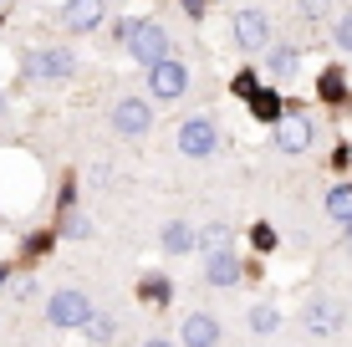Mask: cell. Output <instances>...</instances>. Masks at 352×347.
<instances>
[{"instance_id": "obj_1", "label": "cell", "mask_w": 352, "mask_h": 347, "mask_svg": "<svg viewBox=\"0 0 352 347\" xmlns=\"http://www.w3.org/2000/svg\"><path fill=\"white\" fill-rule=\"evenodd\" d=\"M311 143H317V128H311V117L301 113V107H286V113L271 123V148H276V153H286V159L307 153Z\"/></svg>"}, {"instance_id": "obj_2", "label": "cell", "mask_w": 352, "mask_h": 347, "mask_svg": "<svg viewBox=\"0 0 352 347\" xmlns=\"http://www.w3.org/2000/svg\"><path fill=\"white\" fill-rule=\"evenodd\" d=\"M72 71H77V52L72 46H36V52H26L31 82H72Z\"/></svg>"}, {"instance_id": "obj_3", "label": "cell", "mask_w": 352, "mask_h": 347, "mask_svg": "<svg viewBox=\"0 0 352 347\" xmlns=\"http://www.w3.org/2000/svg\"><path fill=\"white\" fill-rule=\"evenodd\" d=\"M143 77H148V98L153 102H179L189 92V67L179 62V56H164V62L143 67Z\"/></svg>"}, {"instance_id": "obj_4", "label": "cell", "mask_w": 352, "mask_h": 347, "mask_svg": "<svg viewBox=\"0 0 352 347\" xmlns=\"http://www.w3.org/2000/svg\"><path fill=\"white\" fill-rule=\"evenodd\" d=\"M87 317H92V302H87V291H77V286L46 296V322H52L56 332H82Z\"/></svg>"}, {"instance_id": "obj_5", "label": "cell", "mask_w": 352, "mask_h": 347, "mask_svg": "<svg viewBox=\"0 0 352 347\" xmlns=\"http://www.w3.org/2000/svg\"><path fill=\"white\" fill-rule=\"evenodd\" d=\"M230 41H235V52H265V46H271V16H265L261 5L235 10V21H230Z\"/></svg>"}, {"instance_id": "obj_6", "label": "cell", "mask_w": 352, "mask_h": 347, "mask_svg": "<svg viewBox=\"0 0 352 347\" xmlns=\"http://www.w3.org/2000/svg\"><path fill=\"white\" fill-rule=\"evenodd\" d=\"M128 56L138 67H153V62H164L168 56V31L159 26V21H133V31H128Z\"/></svg>"}, {"instance_id": "obj_7", "label": "cell", "mask_w": 352, "mask_h": 347, "mask_svg": "<svg viewBox=\"0 0 352 347\" xmlns=\"http://www.w3.org/2000/svg\"><path fill=\"white\" fill-rule=\"evenodd\" d=\"M107 123H113V133H123V138H143L153 128V102L148 98H118L113 113H107Z\"/></svg>"}, {"instance_id": "obj_8", "label": "cell", "mask_w": 352, "mask_h": 347, "mask_svg": "<svg viewBox=\"0 0 352 347\" xmlns=\"http://www.w3.org/2000/svg\"><path fill=\"white\" fill-rule=\"evenodd\" d=\"M214 148H220L214 117H184V123H179V153H184V159H210Z\"/></svg>"}, {"instance_id": "obj_9", "label": "cell", "mask_w": 352, "mask_h": 347, "mask_svg": "<svg viewBox=\"0 0 352 347\" xmlns=\"http://www.w3.org/2000/svg\"><path fill=\"white\" fill-rule=\"evenodd\" d=\"M240 276H245V260L235 256V245H225V250H204V281H210V286L230 291V286H240Z\"/></svg>"}, {"instance_id": "obj_10", "label": "cell", "mask_w": 352, "mask_h": 347, "mask_svg": "<svg viewBox=\"0 0 352 347\" xmlns=\"http://www.w3.org/2000/svg\"><path fill=\"white\" fill-rule=\"evenodd\" d=\"M102 21H107V0H67V5H62V26L72 36L102 31Z\"/></svg>"}, {"instance_id": "obj_11", "label": "cell", "mask_w": 352, "mask_h": 347, "mask_svg": "<svg viewBox=\"0 0 352 347\" xmlns=\"http://www.w3.org/2000/svg\"><path fill=\"white\" fill-rule=\"evenodd\" d=\"M179 347H220V322L210 312H189L179 322Z\"/></svg>"}, {"instance_id": "obj_12", "label": "cell", "mask_w": 352, "mask_h": 347, "mask_svg": "<svg viewBox=\"0 0 352 347\" xmlns=\"http://www.w3.org/2000/svg\"><path fill=\"white\" fill-rule=\"evenodd\" d=\"M265 71H271V82L281 87V82H291L301 71V52L286 46V41H271V46H265Z\"/></svg>"}, {"instance_id": "obj_13", "label": "cell", "mask_w": 352, "mask_h": 347, "mask_svg": "<svg viewBox=\"0 0 352 347\" xmlns=\"http://www.w3.org/2000/svg\"><path fill=\"white\" fill-rule=\"evenodd\" d=\"M159 245H164V256H189V250H199V230H194L189 220H168Z\"/></svg>"}, {"instance_id": "obj_14", "label": "cell", "mask_w": 352, "mask_h": 347, "mask_svg": "<svg viewBox=\"0 0 352 347\" xmlns=\"http://www.w3.org/2000/svg\"><path fill=\"white\" fill-rule=\"evenodd\" d=\"M337 327H342V306L337 302H311L307 306V332L311 337H332Z\"/></svg>"}, {"instance_id": "obj_15", "label": "cell", "mask_w": 352, "mask_h": 347, "mask_svg": "<svg viewBox=\"0 0 352 347\" xmlns=\"http://www.w3.org/2000/svg\"><path fill=\"white\" fill-rule=\"evenodd\" d=\"M245 107H250V117H256V123H276V117L286 113V102H281V92H276V82L271 87H256L245 98Z\"/></svg>"}, {"instance_id": "obj_16", "label": "cell", "mask_w": 352, "mask_h": 347, "mask_svg": "<svg viewBox=\"0 0 352 347\" xmlns=\"http://www.w3.org/2000/svg\"><path fill=\"white\" fill-rule=\"evenodd\" d=\"M82 332H87V342H97V347H107V342L118 337V317H107V312H97V306H92V317L82 322Z\"/></svg>"}, {"instance_id": "obj_17", "label": "cell", "mask_w": 352, "mask_h": 347, "mask_svg": "<svg viewBox=\"0 0 352 347\" xmlns=\"http://www.w3.org/2000/svg\"><path fill=\"white\" fill-rule=\"evenodd\" d=\"M317 98H322V102H342V98H347V77H342V67H327L322 77H317Z\"/></svg>"}, {"instance_id": "obj_18", "label": "cell", "mask_w": 352, "mask_h": 347, "mask_svg": "<svg viewBox=\"0 0 352 347\" xmlns=\"http://www.w3.org/2000/svg\"><path fill=\"white\" fill-rule=\"evenodd\" d=\"M225 245H235V230H230L225 220H210L199 230V256H204V250H225Z\"/></svg>"}, {"instance_id": "obj_19", "label": "cell", "mask_w": 352, "mask_h": 347, "mask_svg": "<svg viewBox=\"0 0 352 347\" xmlns=\"http://www.w3.org/2000/svg\"><path fill=\"white\" fill-rule=\"evenodd\" d=\"M245 322H250V332H256V337H271V332L281 327V312H276L271 302H261V306H250V317H245Z\"/></svg>"}, {"instance_id": "obj_20", "label": "cell", "mask_w": 352, "mask_h": 347, "mask_svg": "<svg viewBox=\"0 0 352 347\" xmlns=\"http://www.w3.org/2000/svg\"><path fill=\"white\" fill-rule=\"evenodd\" d=\"M322 210L332 214V220H347V214H352V184H332L327 199H322Z\"/></svg>"}, {"instance_id": "obj_21", "label": "cell", "mask_w": 352, "mask_h": 347, "mask_svg": "<svg viewBox=\"0 0 352 347\" xmlns=\"http://www.w3.org/2000/svg\"><path fill=\"white\" fill-rule=\"evenodd\" d=\"M62 235H67V240H92V220L72 205V210L62 214Z\"/></svg>"}, {"instance_id": "obj_22", "label": "cell", "mask_w": 352, "mask_h": 347, "mask_svg": "<svg viewBox=\"0 0 352 347\" xmlns=\"http://www.w3.org/2000/svg\"><path fill=\"white\" fill-rule=\"evenodd\" d=\"M138 291H143V302L164 306L168 296H174V286H168V276H143V286H138Z\"/></svg>"}, {"instance_id": "obj_23", "label": "cell", "mask_w": 352, "mask_h": 347, "mask_svg": "<svg viewBox=\"0 0 352 347\" xmlns=\"http://www.w3.org/2000/svg\"><path fill=\"white\" fill-rule=\"evenodd\" d=\"M256 87H261V82H256V71H250V67H240L235 77H230V92H235L240 102H245V98H250V92H256Z\"/></svg>"}, {"instance_id": "obj_24", "label": "cell", "mask_w": 352, "mask_h": 347, "mask_svg": "<svg viewBox=\"0 0 352 347\" xmlns=\"http://www.w3.org/2000/svg\"><path fill=\"white\" fill-rule=\"evenodd\" d=\"M332 41H337V52H347V56H352V10H342V16H337Z\"/></svg>"}, {"instance_id": "obj_25", "label": "cell", "mask_w": 352, "mask_h": 347, "mask_svg": "<svg viewBox=\"0 0 352 347\" xmlns=\"http://www.w3.org/2000/svg\"><path fill=\"white\" fill-rule=\"evenodd\" d=\"M250 245H256V250H271V245H276V225H265V220L250 225Z\"/></svg>"}, {"instance_id": "obj_26", "label": "cell", "mask_w": 352, "mask_h": 347, "mask_svg": "<svg viewBox=\"0 0 352 347\" xmlns=\"http://www.w3.org/2000/svg\"><path fill=\"white\" fill-rule=\"evenodd\" d=\"M296 10H301L307 21H322L327 10H332V0H296Z\"/></svg>"}, {"instance_id": "obj_27", "label": "cell", "mask_w": 352, "mask_h": 347, "mask_svg": "<svg viewBox=\"0 0 352 347\" xmlns=\"http://www.w3.org/2000/svg\"><path fill=\"white\" fill-rule=\"evenodd\" d=\"M10 296H16V302H31V296H36V281H31V276H21L16 286H10Z\"/></svg>"}, {"instance_id": "obj_28", "label": "cell", "mask_w": 352, "mask_h": 347, "mask_svg": "<svg viewBox=\"0 0 352 347\" xmlns=\"http://www.w3.org/2000/svg\"><path fill=\"white\" fill-rule=\"evenodd\" d=\"M179 10H184V16H189V21H199V16H204V10H210V0H179Z\"/></svg>"}, {"instance_id": "obj_29", "label": "cell", "mask_w": 352, "mask_h": 347, "mask_svg": "<svg viewBox=\"0 0 352 347\" xmlns=\"http://www.w3.org/2000/svg\"><path fill=\"white\" fill-rule=\"evenodd\" d=\"M128 31H133V16H128V21H118V26H113V41L123 46V41H128Z\"/></svg>"}, {"instance_id": "obj_30", "label": "cell", "mask_w": 352, "mask_h": 347, "mask_svg": "<svg viewBox=\"0 0 352 347\" xmlns=\"http://www.w3.org/2000/svg\"><path fill=\"white\" fill-rule=\"evenodd\" d=\"M342 240L352 245V214H347V220H342Z\"/></svg>"}, {"instance_id": "obj_31", "label": "cell", "mask_w": 352, "mask_h": 347, "mask_svg": "<svg viewBox=\"0 0 352 347\" xmlns=\"http://www.w3.org/2000/svg\"><path fill=\"white\" fill-rule=\"evenodd\" d=\"M143 347H174V342H164V337H148V342H143Z\"/></svg>"}, {"instance_id": "obj_32", "label": "cell", "mask_w": 352, "mask_h": 347, "mask_svg": "<svg viewBox=\"0 0 352 347\" xmlns=\"http://www.w3.org/2000/svg\"><path fill=\"white\" fill-rule=\"evenodd\" d=\"M6 281H10V266H0V291H6Z\"/></svg>"}, {"instance_id": "obj_33", "label": "cell", "mask_w": 352, "mask_h": 347, "mask_svg": "<svg viewBox=\"0 0 352 347\" xmlns=\"http://www.w3.org/2000/svg\"><path fill=\"white\" fill-rule=\"evenodd\" d=\"M0 113H6V92H0Z\"/></svg>"}]
</instances>
